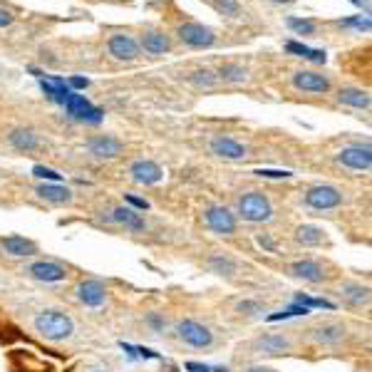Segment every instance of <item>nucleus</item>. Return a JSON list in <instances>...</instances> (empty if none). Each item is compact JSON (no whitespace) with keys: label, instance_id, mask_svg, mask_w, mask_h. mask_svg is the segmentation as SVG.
<instances>
[{"label":"nucleus","instance_id":"1","mask_svg":"<svg viewBox=\"0 0 372 372\" xmlns=\"http://www.w3.org/2000/svg\"><path fill=\"white\" fill-rule=\"evenodd\" d=\"M35 330L50 343H60V340H68L75 333V323L68 313H60V310H42L38 318H35Z\"/></svg>","mask_w":372,"mask_h":372},{"label":"nucleus","instance_id":"2","mask_svg":"<svg viewBox=\"0 0 372 372\" xmlns=\"http://www.w3.org/2000/svg\"><path fill=\"white\" fill-rule=\"evenodd\" d=\"M238 214L243 221H251V224H263V221H271L273 216V206L268 201V196L261 192H248L238 199Z\"/></svg>","mask_w":372,"mask_h":372},{"label":"nucleus","instance_id":"3","mask_svg":"<svg viewBox=\"0 0 372 372\" xmlns=\"http://www.w3.org/2000/svg\"><path fill=\"white\" fill-rule=\"evenodd\" d=\"M305 203L316 211H330V209H338L340 203H343V194H340L335 186L320 184V186L308 189V194H305Z\"/></svg>","mask_w":372,"mask_h":372},{"label":"nucleus","instance_id":"4","mask_svg":"<svg viewBox=\"0 0 372 372\" xmlns=\"http://www.w3.org/2000/svg\"><path fill=\"white\" fill-rule=\"evenodd\" d=\"M176 35H179V40L184 42V45L196 47V50H201V47H211L216 42L214 30L206 28V25H201V23H184V25H179Z\"/></svg>","mask_w":372,"mask_h":372},{"label":"nucleus","instance_id":"5","mask_svg":"<svg viewBox=\"0 0 372 372\" xmlns=\"http://www.w3.org/2000/svg\"><path fill=\"white\" fill-rule=\"evenodd\" d=\"M62 107L68 109V114H72L75 119H79V122H87V124H97L102 119V114H104L100 107H95L90 100H85V97L77 95V92H70Z\"/></svg>","mask_w":372,"mask_h":372},{"label":"nucleus","instance_id":"6","mask_svg":"<svg viewBox=\"0 0 372 372\" xmlns=\"http://www.w3.org/2000/svg\"><path fill=\"white\" fill-rule=\"evenodd\" d=\"M176 333H179V340H184L192 348H209L214 343V335H211L209 327L196 320H181L176 325Z\"/></svg>","mask_w":372,"mask_h":372},{"label":"nucleus","instance_id":"7","mask_svg":"<svg viewBox=\"0 0 372 372\" xmlns=\"http://www.w3.org/2000/svg\"><path fill=\"white\" fill-rule=\"evenodd\" d=\"M338 162L352 171H370L372 152L370 147H362V144H350V147H343L338 152Z\"/></svg>","mask_w":372,"mask_h":372},{"label":"nucleus","instance_id":"8","mask_svg":"<svg viewBox=\"0 0 372 372\" xmlns=\"http://www.w3.org/2000/svg\"><path fill=\"white\" fill-rule=\"evenodd\" d=\"M203 219H206V226L211 231L219 233V236H233L236 233V216L226 206H211V209H206Z\"/></svg>","mask_w":372,"mask_h":372},{"label":"nucleus","instance_id":"9","mask_svg":"<svg viewBox=\"0 0 372 372\" xmlns=\"http://www.w3.org/2000/svg\"><path fill=\"white\" fill-rule=\"evenodd\" d=\"M107 50H109V55H112L114 60L132 62V60H137V57H139L141 47H139V42L132 38V35L117 33V35H112V38L107 40Z\"/></svg>","mask_w":372,"mask_h":372},{"label":"nucleus","instance_id":"10","mask_svg":"<svg viewBox=\"0 0 372 372\" xmlns=\"http://www.w3.org/2000/svg\"><path fill=\"white\" fill-rule=\"evenodd\" d=\"M293 87L300 92H313V95H325L330 90V79L320 72H313V70H300L293 75Z\"/></svg>","mask_w":372,"mask_h":372},{"label":"nucleus","instance_id":"11","mask_svg":"<svg viewBox=\"0 0 372 372\" xmlns=\"http://www.w3.org/2000/svg\"><path fill=\"white\" fill-rule=\"evenodd\" d=\"M132 179L139 181V184H159V181L164 179V171L162 166H159L157 162H149V159H139V162L132 164V169H130Z\"/></svg>","mask_w":372,"mask_h":372},{"label":"nucleus","instance_id":"12","mask_svg":"<svg viewBox=\"0 0 372 372\" xmlns=\"http://www.w3.org/2000/svg\"><path fill=\"white\" fill-rule=\"evenodd\" d=\"M28 273L40 283H60L68 276V271L60 263H55V261H38V263L30 265Z\"/></svg>","mask_w":372,"mask_h":372},{"label":"nucleus","instance_id":"13","mask_svg":"<svg viewBox=\"0 0 372 372\" xmlns=\"http://www.w3.org/2000/svg\"><path fill=\"white\" fill-rule=\"evenodd\" d=\"M77 300L90 305V308H100L107 300V288L102 286L100 281H82L77 286Z\"/></svg>","mask_w":372,"mask_h":372},{"label":"nucleus","instance_id":"14","mask_svg":"<svg viewBox=\"0 0 372 372\" xmlns=\"http://www.w3.org/2000/svg\"><path fill=\"white\" fill-rule=\"evenodd\" d=\"M211 152L221 159H233V162L246 157V147H243L241 141L231 139V137H224V134L211 139Z\"/></svg>","mask_w":372,"mask_h":372},{"label":"nucleus","instance_id":"15","mask_svg":"<svg viewBox=\"0 0 372 372\" xmlns=\"http://www.w3.org/2000/svg\"><path fill=\"white\" fill-rule=\"evenodd\" d=\"M87 149H90V154H95L97 159H114L119 152H122V141L114 139V137H92L90 141H87Z\"/></svg>","mask_w":372,"mask_h":372},{"label":"nucleus","instance_id":"16","mask_svg":"<svg viewBox=\"0 0 372 372\" xmlns=\"http://www.w3.org/2000/svg\"><path fill=\"white\" fill-rule=\"evenodd\" d=\"M310 338L320 345H335L345 338V325H340V323H323V325L310 330Z\"/></svg>","mask_w":372,"mask_h":372},{"label":"nucleus","instance_id":"17","mask_svg":"<svg viewBox=\"0 0 372 372\" xmlns=\"http://www.w3.org/2000/svg\"><path fill=\"white\" fill-rule=\"evenodd\" d=\"M109 221L124 226V228H130V231H144V228H147L141 214H137V211L130 209V206H117V209L109 214Z\"/></svg>","mask_w":372,"mask_h":372},{"label":"nucleus","instance_id":"18","mask_svg":"<svg viewBox=\"0 0 372 372\" xmlns=\"http://www.w3.org/2000/svg\"><path fill=\"white\" fill-rule=\"evenodd\" d=\"M290 271H293L295 278H303L308 283H323L327 278V273L323 271V265L316 263V261H295L290 265Z\"/></svg>","mask_w":372,"mask_h":372},{"label":"nucleus","instance_id":"19","mask_svg":"<svg viewBox=\"0 0 372 372\" xmlns=\"http://www.w3.org/2000/svg\"><path fill=\"white\" fill-rule=\"evenodd\" d=\"M40 87H42V92H45L52 102H57V104H65L68 95L72 92L68 87V82L60 77H40Z\"/></svg>","mask_w":372,"mask_h":372},{"label":"nucleus","instance_id":"20","mask_svg":"<svg viewBox=\"0 0 372 372\" xmlns=\"http://www.w3.org/2000/svg\"><path fill=\"white\" fill-rule=\"evenodd\" d=\"M338 102L355 109H370V95L365 90H357V87H340Z\"/></svg>","mask_w":372,"mask_h":372},{"label":"nucleus","instance_id":"21","mask_svg":"<svg viewBox=\"0 0 372 372\" xmlns=\"http://www.w3.org/2000/svg\"><path fill=\"white\" fill-rule=\"evenodd\" d=\"M256 348H258L261 352H265V355H283V352L290 348V343H288V338H283V335L268 333L256 340Z\"/></svg>","mask_w":372,"mask_h":372},{"label":"nucleus","instance_id":"22","mask_svg":"<svg viewBox=\"0 0 372 372\" xmlns=\"http://www.w3.org/2000/svg\"><path fill=\"white\" fill-rule=\"evenodd\" d=\"M38 196L45 199V201H50V203H70L72 201V192L62 184H40Z\"/></svg>","mask_w":372,"mask_h":372},{"label":"nucleus","instance_id":"23","mask_svg":"<svg viewBox=\"0 0 372 372\" xmlns=\"http://www.w3.org/2000/svg\"><path fill=\"white\" fill-rule=\"evenodd\" d=\"M139 47H144L149 55H164V52L171 47V42H169V38H166L164 33H157V30H152V33L141 35Z\"/></svg>","mask_w":372,"mask_h":372},{"label":"nucleus","instance_id":"24","mask_svg":"<svg viewBox=\"0 0 372 372\" xmlns=\"http://www.w3.org/2000/svg\"><path fill=\"white\" fill-rule=\"evenodd\" d=\"M3 248H6V254L15 256V258H23V256H33L38 248H35L33 241H28V238L23 236H8L3 238Z\"/></svg>","mask_w":372,"mask_h":372},{"label":"nucleus","instance_id":"25","mask_svg":"<svg viewBox=\"0 0 372 372\" xmlns=\"http://www.w3.org/2000/svg\"><path fill=\"white\" fill-rule=\"evenodd\" d=\"M286 50L290 52V55L303 57V60L318 62V65H323V62L327 60L325 50H316V47H308V45H303V42H295V40H288V42H286Z\"/></svg>","mask_w":372,"mask_h":372},{"label":"nucleus","instance_id":"26","mask_svg":"<svg viewBox=\"0 0 372 372\" xmlns=\"http://www.w3.org/2000/svg\"><path fill=\"white\" fill-rule=\"evenodd\" d=\"M8 141H10V147H15L17 152H33L38 147V137L30 130H13L8 134Z\"/></svg>","mask_w":372,"mask_h":372},{"label":"nucleus","instance_id":"27","mask_svg":"<svg viewBox=\"0 0 372 372\" xmlns=\"http://www.w3.org/2000/svg\"><path fill=\"white\" fill-rule=\"evenodd\" d=\"M343 298L348 300L350 305H367L370 303V288L360 286V283H345Z\"/></svg>","mask_w":372,"mask_h":372},{"label":"nucleus","instance_id":"28","mask_svg":"<svg viewBox=\"0 0 372 372\" xmlns=\"http://www.w3.org/2000/svg\"><path fill=\"white\" fill-rule=\"evenodd\" d=\"M295 241H298L300 246H318V243H323V228L310 226V224L298 226V228H295Z\"/></svg>","mask_w":372,"mask_h":372},{"label":"nucleus","instance_id":"29","mask_svg":"<svg viewBox=\"0 0 372 372\" xmlns=\"http://www.w3.org/2000/svg\"><path fill=\"white\" fill-rule=\"evenodd\" d=\"M246 68L243 65H236V62H228V65H224V68L219 70V77L224 79V82H243L246 79Z\"/></svg>","mask_w":372,"mask_h":372},{"label":"nucleus","instance_id":"30","mask_svg":"<svg viewBox=\"0 0 372 372\" xmlns=\"http://www.w3.org/2000/svg\"><path fill=\"white\" fill-rule=\"evenodd\" d=\"M209 265L216 273H226V276H233V273H236V261H231L228 256H211Z\"/></svg>","mask_w":372,"mask_h":372},{"label":"nucleus","instance_id":"31","mask_svg":"<svg viewBox=\"0 0 372 372\" xmlns=\"http://www.w3.org/2000/svg\"><path fill=\"white\" fill-rule=\"evenodd\" d=\"M286 25L298 35H313L316 33V23H313V20H303V17H295V15L288 17Z\"/></svg>","mask_w":372,"mask_h":372},{"label":"nucleus","instance_id":"32","mask_svg":"<svg viewBox=\"0 0 372 372\" xmlns=\"http://www.w3.org/2000/svg\"><path fill=\"white\" fill-rule=\"evenodd\" d=\"M338 25H340V28H355V30H360V33H367V30H370V15L343 17Z\"/></svg>","mask_w":372,"mask_h":372},{"label":"nucleus","instance_id":"33","mask_svg":"<svg viewBox=\"0 0 372 372\" xmlns=\"http://www.w3.org/2000/svg\"><path fill=\"white\" fill-rule=\"evenodd\" d=\"M310 310L305 308V305H300V303H295V305H290V308H286V310H281V313H276V316H271L268 320H286V318H295V316H308Z\"/></svg>","mask_w":372,"mask_h":372},{"label":"nucleus","instance_id":"34","mask_svg":"<svg viewBox=\"0 0 372 372\" xmlns=\"http://www.w3.org/2000/svg\"><path fill=\"white\" fill-rule=\"evenodd\" d=\"M194 82H196L199 87H214L216 85V75L211 72V70H196V72H194Z\"/></svg>","mask_w":372,"mask_h":372},{"label":"nucleus","instance_id":"35","mask_svg":"<svg viewBox=\"0 0 372 372\" xmlns=\"http://www.w3.org/2000/svg\"><path fill=\"white\" fill-rule=\"evenodd\" d=\"M33 174L38 176V179H47V181H52V184H60V181H62V176L57 174L55 169H50V166H42V164L33 166Z\"/></svg>","mask_w":372,"mask_h":372},{"label":"nucleus","instance_id":"36","mask_svg":"<svg viewBox=\"0 0 372 372\" xmlns=\"http://www.w3.org/2000/svg\"><path fill=\"white\" fill-rule=\"evenodd\" d=\"M214 8L221 15H238V0H214Z\"/></svg>","mask_w":372,"mask_h":372},{"label":"nucleus","instance_id":"37","mask_svg":"<svg viewBox=\"0 0 372 372\" xmlns=\"http://www.w3.org/2000/svg\"><path fill=\"white\" fill-rule=\"evenodd\" d=\"M295 303L305 305V308H335L333 303H327V300H318V298H305V295H298Z\"/></svg>","mask_w":372,"mask_h":372},{"label":"nucleus","instance_id":"38","mask_svg":"<svg viewBox=\"0 0 372 372\" xmlns=\"http://www.w3.org/2000/svg\"><path fill=\"white\" fill-rule=\"evenodd\" d=\"M256 176H263V179H288L290 171H281V169H256Z\"/></svg>","mask_w":372,"mask_h":372},{"label":"nucleus","instance_id":"39","mask_svg":"<svg viewBox=\"0 0 372 372\" xmlns=\"http://www.w3.org/2000/svg\"><path fill=\"white\" fill-rule=\"evenodd\" d=\"M68 87L70 90H87V87H90V79L87 77H70L68 79Z\"/></svg>","mask_w":372,"mask_h":372},{"label":"nucleus","instance_id":"40","mask_svg":"<svg viewBox=\"0 0 372 372\" xmlns=\"http://www.w3.org/2000/svg\"><path fill=\"white\" fill-rule=\"evenodd\" d=\"M124 201L132 203V206H134V209H139V211H147V209H149V201H144V199L132 196V194H127V196H124Z\"/></svg>","mask_w":372,"mask_h":372},{"label":"nucleus","instance_id":"41","mask_svg":"<svg viewBox=\"0 0 372 372\" xmlns=\"http://www.w3.org/2000/svg\"><path fill=\"white\" fill-rule=\"evenodd\" d=\"M13 20H15V15H13L10 10H6V8H0V28L13 25Z\"/></svg>","mask_w":372,"mask_h":372},{"label":"nucleus","instance_id":"42","mask_svg":"<svg viewBox=\"0 0 372 372\" xmlns=\"http://www.w3.org/2000/svg\"><path fill=\"white\" fill-rule=\"evenodd\" d=\"M186 370L189 372H211V367L201 365V362H186Z\"/></svg>","mask_w":372,"mask_h":372},{"label":"nucleus","instance_id":"43","mask_svg":"<svg viewBox=\"0 0 372 372\" xmlns=\"http://www.w3.org/2000/svg\"><path fill=\"white\" fill-rule=\"evenodd\" d=\"M147 320H149V325H152L154 330H164V320H162L159 316H154V313H152V316H149Z\"/></svg>","mask_w":372,"mask_h":372},{"label":"nucleus","instance_id":"44","mask_svg":"<svg viewBox=\"0 0 372 372\" xmlns=\"http://www.w3.org/2000/svg\"><path fill=\"white\" fill-rule=\"evenodd\" d=\"M352 6H357V8H365V13L370 15V0H350Z\"/></svg>","mask_w":372,"mask_h":372},{"label":"nucleus","instance_id":"45","mask_svg":"<svg viewBox=\"0 0 372 372\" xmlns=\"http://www.w3.org/2000/svg\"><path fill=\"white\" fill-rule=\"evenodd\" d=\"M238 310H261V305L258 303H238Z\"/></svg>","mask_w":372,"mask_h":372},{"label":"nucleus","instance_id":"46","mask_svg":"<svg viewBox=\"0 0 372 372\" xmlns=\"http://www.w3.org/2000/svg\"><path fill=\"white\" fill-rule=\"evenodd\" d=\"M258 243H261V246L271 248V251H273V241H271V238H263V236H261V238H258Z\"/></svg>","mask_w":372,"mask_h":372},{"label":"nucleus","instance_id":"47","mask_svg":"<svg viewBox=\"0 0 372 372\" xmlns=\"http://www.w3.org/2000/svg\"><path fill=\"white\" fill-rule=\"evenodd\" d=\"M246 372H273V370H268V367H251V370H246Z\"/></svg>","mask_w":372,"mask_h":372},{"label":"nucleus","instance_id":"48","mask_svg":"<svg viewBox=\"0 0 372 372\" xmlns=\"http://www.w3.org/2000/svg\"><path fill=\"white\" fill-rule=\"evenodd\" d=\"M276 3H293V0H276Z\"/></svg>","mask_w":372,"mask_h":372},{"label":"nucleus","instance_id":"49","mask_svg":"<svg viewBox=\"0 0 372 372\" xmlns=\"http://www.w3.org/2000/svg\"><path fill=\"white\" fill-rule=\"evenodd\" d=\"M90 372H104V370H90Z\"/></svg>","mask_w":372,"mask_h":372},{"label":"nucleus","instance_id":"50","mask_svg":"<svg viewBox=\"0 0 372 372\" xmlns=\"http://www.w3.org/2000/svg\"><path fill=\"white\" fill-rule=\"evenodd\" d=\"M216 372H228V370H216Z\"/></svg>","mask_w":372,"mask_h":372}]
</instances>
